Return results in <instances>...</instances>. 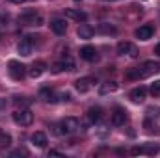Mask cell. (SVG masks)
<instances>
[{"label": "cell", "mask_w": 160, "mask_h": 158, "mask_svg": "<svg viewBox=\"0 0 160 158\" xmlns=\"http://www.w3.org/2000/svg\"><path fill=\"white\" fill-rule=\"evenodd\" d=\"M13 4H22V2H26V0H11Z\"/></svg>", "instance_id": "74e56055"}, {"label": "cell", "mask_w": 160, "mask_h": 158, "mask_svg": "<svg viewBox=\"0 0 160 158\" xmlns=\"http://www.w3.org/2000/svg\"><path fill=\"white\" fill-rule=\"evenodd\" d=\"M60 126H62V134H75L80 128V121L77 117H65L60 123Z\"/></svg>", "instance_id": "277c9868"}, {"label": "cell", "mask_w": 160, "mask_h": 158, "mask_svg": "<svg viewBox=\"0 0 160 158\" xmlns=\"http://www.w3.org/2000/svg\"><path fill=\"white\" fill-rule=\"evenodd\" d=\"M128 54H130V58H138V48L132 45V47H130V50H128Z\"/></svg>", "instance_id": "4dcf8cb0"}, {"label": "cell", "mask_w": 160, "mask_h": 158, "mask_svg": "<svg viewBox=\"0 0 160 158\" xmlns=\"http://www.w3.org/2000/svg\"><path fill=\"white\" fill-rule=\"evenodd\" d=\"M147 114H149L151 117H160V106H151V108H147Z\"/></svg>", "instance_id": "4316f807"}, {"label": "cell", "mask_w": 160, "mask_h": 158, "mask_svg": "<svg viewBox=\"0 0 160 158\" xmlns=\"http://www.w3.org/2000/svg\"><path fill=\"white\" fill-rule=\"evenodd\" d=\"M13 102H15L17 106H28V104L32 102V99H28V97H15Z\"/></svg>", "instance_id": "cb8c5ba5"}, {"label": "cell", "mask_w": 160, "mask_h": 158, "mask_svg": "<svg viewBox=\"0 0 160 158\" xmlns=\"http://www.w3.org/2000/svg\"><path fill=\"white\" fill-rule=\"evenodd\" d=\"M8 67H9V77H11L13 80H22L24 78V75H26V67H24L21 62L11 60Z\"/></svg>", "instance_id": "3957f363"}, {"label": "cell", "mask_w": 160, "mask_h": 158, "mask_svg": "<svg viewBox=\"0 0 160 158\" xmlns=\"http://www.w3.org/2000/svg\"><path fill=\"white\" fill-rule=\"evenodd\" d=\"M130 47H132V43H128V41H121L119 45H118V54H121V56H125V54H128V50H130Z\"/></svg>", "instance_id": "603a6c76"}, {"label": "cell", "mask_w": 160, "mask_h": 158, "mask_svg": "<svg viewBox=\"0 0 160 158\" xmlns=\"http://www.w3.org/2000/svg\"><path fill=\"white\" fill-rule=\"evenodd\" d=\"M32 143L36 145V147H39V149H43V147H47V143H48V140H47V134L45 132H34L32 134Z\"/></svg>", "instance_id": "8fae6325"}, {"label": "cell", "mask_w": 160, "mask_h": 158, "mask_svg": "<svg viewBox=\"0 0 160 158\" xmlns=\"http://www.w3.org/2000/svg\"><path fill=\"white\" fill-rule=\"evenodd\" d=\"M130 155H134V156H136V155H143V147H134V149L130 151Z\"/></svg>", "instance_id": "1f68e13d"}, {"label": "cell", "mask_w": 160, "mask_h": 158, "mask_svg": "<svg viewBox=\"0 0 160 158\" xmlns=\"http://www.w3.org/2000/svg\"><path fill=\"white\" fill-rule=\"evenodd\" d=\"M9 145H11V136L0 128V149H8Z\"/></svg>", "instance_id": "ffe728a7"}, {"label": "cell", "mask_w": 160, "mask_h": 158, "mask_svg": "<svg viewBox=\"0 0 160 158\" xmlns=\"http://www.w3.org/2000/svg\"><path fill=\"white\" fill-rule=\"evenodd\" d=\"M13 121H15L17 125H21V126H28V125H32V121H34V114H32L28 108L15 110V112H13Z\"/></svg>", "instance_id": "6da1fadb"}, {"label": "cell", "mask_w": 160, "mask_h": 158, "mask_svg": "<svg viewBox=\"0 0 160 158\" xmlns=\"http://www.w3.org/2000/svg\"><path fill=\"white\" fill-rule=\"evenodd\" d=\"M93 28L89 26V24H80L78 26V36H80V39H91L93 37Z\"/></svg>", "instance_id": "9a60e30c"}, {"label": "cell", "mask_w": 160, "mask_h": 158, "mask_svg": "<svg viewBox=\"0 0 160 158\" xmlns=\"http://www.w3.org/2000/svg\"><path fill=\"white\" fill-rule=\"evenodd\" d=\"M91 78H78L75 82V87H77V91L78 93H88L89 91V87H91Z\"/></svg>", "instance_id": "4fadbf2b"}, {"label": "cell", "mask_w": 160, "mask_h": 158, "mask_svg": "<svg viewBox=\"0 0 160 158\" xmlns=\"http://www.w3.org/2000/svg\"><path fill=\"white\" fill-rule=\"evenodd\" d=\"M160 151V145L158 143H147L143 147V155H157Z\"/></svg>", "instance_id": "7402d4cb"}, {"label": "cell", "mask_w": 160, "mask_h": 158, "mask_svg": "<svg viewBox=\"0 0 160 158\" xmlns=\"http://www.w3.org/2000/svg\"><path fill=\"white\" fill-rule=\"evenodd\" d=\"M58 95L54 93V91H50V89H41L39 91V99L43 102H56L58 99H56Z\"/></svg>", "instance_id": "e0dca14e"}, {"label": "cell", "mask_w": 160, "mask_h": 158, "mask_svg": "<svg viewBox=\"0 0 160 158\" xmlns=\"http://www.w3.org/2000/svg\"><path fill=\"white\" fill-rule=\"evenodd\" d=\"M155 54H160V45H157V47H155Z\"/></svg>", "instance_id": "8d00e7d4"}, {"label": "cell", "mask_w": 160, "mask_h": 158, "mask_svg": "<svg viewBox=\"0 0 160 158\" xmlns=\"http://www.w3.org/2000/svg\"><path fill=\"white\" fill-rule=\"evenodd\" d=\"M28 153L24 149H17V151H11V156H26Z\"/></svg>", "instance_id": "f546056e"}, {"label": "cell", "mask_w": 160, "mask_h": 158, "mask_svg": "<svg viewBox=\"0 0 160 158\" xmlns=\"http://www.w3.org/2000/svg\"><path fill=\"white\" fill-rule=\"evenodd\" d=\"M6 108V99H0V110Z\"/></svg>", "instance_id": "d590c367"}, {"label": "cell", "mask_w": 160, "mask_h": 158, "mask_svg": "<svg viewBox=\"0 0 160 158\" xmlns=\"http://www.w3.org/2000/svg\"><path fill=\"white\" fill-rule=\"evenodd\" d=\"M48 156H62V153H58V151H50Z\"/></svg>", "instance_id": "e575fe53"}, {"label": "cell", "mask_w": 160, "mask_h": 158, "mask_svg": "<svg viewBox=\"0 0 160 158\" xmlns=\"http://www.w3.org/2000/svg\"><path fill=\"white\" fill-rule=\"evenodd\" d=\"M62 71H63L62 62H58V63H54V65H52V73H56V75H58V73H62Z\"/></svg>", "instance_id": "f1b7e54d"}, {"label": "cell", "mask_w": 160, "mask_h": 158, "mask_svg": "<svg viewBox=\"0 0 160 158\" xmlns=\"http://www.w3.org/2000/svg\"><path fill=\"white\" fill-rule=\"evenodd\" d=\"M145 95H147V89H145L143 86L134 87V89L130 91V99H132L134 102H143V101H145Z\"/></svg>", "instance_id": "7c38bea8"}, {"label": "cell", "mask_w": 160, "mask_h": 158, "mask_svg": "<svg viewBox=\"0 0 160 158\" xmlns=\"http://www.w3.org/2000/svg\"><path fill=\"white\" fill-rule=\"evenodd\" d=\"M145 128H147V132H151L153 130V123L151 121H145Z\"/></svg>", "instance_id": "d6a6232c"}, {"label": "cell", "mask_w": 160, "mask_h": 158, "mask_svg": "<svg viewBox=\"0 0 160 158\" xmlns=\"http://www.w3.org/2000/svg\"><path fill=\"white\" fill-rule=\"evenodd\" d=\"M19 22L24 24V26H39L41 22H43V17L38 15L36 11H28V13H24V15L19 17Z\"/></svg>", "instance_id": "7a4b0ae2"}, {"label": "cell", "mask_w": 160, "mask_h": 158, "mask_svg": "<svg viewBox=\"0 0 160 158\" xmlns=\"http://www.w3.org/2000/svg\"><path fill=\"white\" fill-rule=\"evenodd\" d=\"M62 101H71V95L69 93H62Z\"/></svg>", "instance_id": "836d02e7"}, {"label": "cell", "mask_w": 160, "mask_h": 158, "mask_svg": "<svg viewBox=\"0 0 160 158\" xmlns=\"http://www.w3.org/2000/svg\"><path fill=\"white\" fill-rule=\"evenodd\" d=\"M125 121H127V112L123 108H116L112 114V125L121 126V125H125Z\"/></svg>", "instance_id": "9c48e42d"}, {"label": "cell", "mask_w": 160, "mask_h": 158, "mask_svg": "<svg viewBox=\"0 0 160 158\" xmlns=\"http://www.w3.org/2000/svg\"><path fill=\"white\" fill-rule=\"evenodd\" d=\"M32 48H34L32 37H24V39H21L19 47H17V50H19L21 56H30V54H32Z\"/></svg>", "instance_id": "52a82bcc"}, {"label": "cell", "mask_w": 160, "mask_h": 158, "mask_svg": "<svg viewBox=\"0 0 160 158\" xmlns=\"http://www.w3.org/2000/svg\"><path fill=\"white\" fill-rule=\"evenodd\" d=\"M62 67H63V71H75V62H73V58H71V56H65V58L62 60Z\"/></svg>", "instance_id": "44dd1931"}, {"label": "cell", "mask_w": 160, "mask_h": 158, "mask_svg": "<svg viewBox=\"0 0 160 158\" xmlns=\"http://www.w3.org/2000/svg\"><path fill=\"white\" fill-rule=\"evenodd\" d=\"M118 89V84L116 82H104L102 86H101V95H106V93H112V91H116Z\"/></svg>", "instance_id": "d6986e66"}, {"label": "cell", "mask_w": 160, "mask_h": 158, "mask_svg": "<svg viewBox=\"0 0 160 158\" xmlns=\"http://www.w3.org/2000/svg\"><path fill=\"white\" fill-rule=\"evenodd\" d=\"M50 30H52L54 34L62 36V34H65V30H67V22H65L63 19H54V21L50 22Z\"/></svg>", "instance_id": "30bf717a"}, {"label": "cell", "mask_w": 160, "mask_h": 158, "mask_svg": "<svg viewBox=\"0 0 160 158\" xmlns=\"http://www.w3.org/2000/svg\"><path fill=\"white\" fill-rule=\"evenodd\" d=\"M99 30H101L102 34H116V32H118L114 26H108V24H101V26H99Z\"/></svg>", "instance_id": "484cf974"}, {"label": "cell", "mask_w": 160, "mask_h": 158, "mask_svg": "<svg viewBox=\"0 0 160 158\" xmlns=\"http://www.w3.org/2000/svg\"><path fill=\"white\" fill-rule=\"evenodd\" d=\"M151 36H153V26H149V24L140 26V28L136 30V37H138V39H149Z\"/></svg>", "instance_id": "5bb4252c"}, {"label": "cell", "mask_w": 160, "mask_h": 158, "mask_svg": "<svg viewBox=\"0 0 160 158\" xmlns=\"http://www.w3.org/2000/svg\"><path fill=\"white\" fill-rule=\"evenodd\" d=\"M110 2H112V0H110Z\"/></svg>", "instance_id": "f35d334b"}, {"label": "cell", "mask_w": 160, "mask_h": 158, "mask_svg": "<svg viewBox=\"0 0 160 158\" xmlns=\"http://www.w3.org/2000/svg\"><path fill=\"white\" fill-rule=\"evenodd\" d=\"M65 17L67 19H71V21H86V13H82V11H78V9H65Z\"/></svg>", "instance_id": "2e32d148"}, {"label": "cell", "mask_w": 160, "mask_h": 158, "mask_svg": "<svg viewBox=\"0 0 160 158\" xmlns=\"http://www.w3.org/2000/svg\"><path fill=\"white\" fill-rule=\"evenodd\" d=\"M47 71V63L45 62H36L32 67H30V71H28V75L32 77V78H39L41 75Z\"/></svg>", "instance_id": "ba28073f"}, {"label": "cell", "mask_w": 160, "mask_h": 158, "mask_svg": "<svg viewBox=\"0 0 160 158\" xmlns=\"http://www.w3.org/2000/svg\"><path fill=\"white\" fill-rule=\"evenodd\" d=\"M125 78L127 80H140V69H132V71H128L127 75H125Z\"/></svg>", "instance_id": "d4e9b609"}, {"label": "cell", "mask_w": 160, "mask_h": 158, "mask_svg": "<svg viewBox=\"0 0 160 158\" xmlns=\"http://www.w3.org/2000/svg\"><path fill=\"white\" fill-rule=\"evenodd\" d=\"M80 58L86 60V62H95V60H97V50H95V47H91V45L82 47V48H80Z\"/></svg>", "instance_id": "8992f818"}, {"label": "cell", "mask_w": 160, "mask_h": 158, "mask_svg": "<svg viewBox=\"0 0 160 158\" xmlns=\"http://www.w3.org/2000/svg\"><path fill=\"white\" fill-rule=\"evenodd\" d=\"M138 69H140V77H142V78H147L149 75L160 71V63L155 62V60H147V62H143V65L138 67Z\"/></svg>", "instance_id": "5b68a950"}, {"label": "cell", "mask_w": 160, "mask_h": 158, "mask_svg": "<svg viewBox=\"0 0 160 158\" xmlns=\"http://www.w3.org/2000/svg\"><path fill=\"white\" fill-rule=\"evenodd\" d=\"M86 117L89 119L91 123H97L99 119L102 117V110H101V108H89L88 114H86Z\"/></svg>", "instance_id": "ac0fdd59"}, {"label": "cell", "mask_w": 160, "mask_h": 158, "mask_svg": "<svg viewBox=\"0 0 160 158\" xmlns=\"http://www.w3.org/2000/svg\"><path fill=\"white\" fill-rule=\"evenodd\" d=\"M151 93H153V95H160V80H157V82L151 86Z\"/></svg>", "instance_id": "83f0119b"}]
</instances>
